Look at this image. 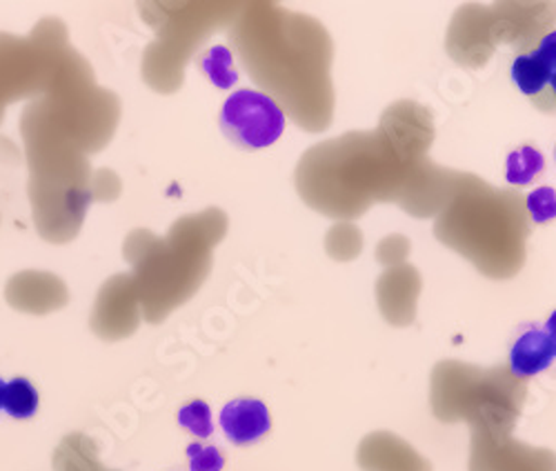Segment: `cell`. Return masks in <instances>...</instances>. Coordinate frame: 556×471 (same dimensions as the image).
<instances>
[{"label":"cell","mask_w":556,"mask_h":471,"mask_svg":"<svg viewBox=\"0 0 556 471\" xmlns=\"http://www.w3.org/2000/svg\"><path fill=\"white\" fill-rule=\"evenodd\" d=\"M225 136L243 150H263L274 145L286 129V114L267 93L239 89L225 101L220 112Z\"/></svg>","instance_id":"6da1fadb"},{"label":"cell","mask_w":556,"mask_h":471,"mask_svg":"<svg viewBox=\"0 0 556 471\" xmlns=\"http://www.w3.org/2000/svg\"><path fill=\"white\" fill-rule=\"evenodd\" d=\"M556 72V31H549L539 42L536 52L521 54L513 63V80L521 93L536 101H543L552 74Z\"/></svg>","instance_id":"7a4b0ae2"},{"label":"cell","mask_w":556,"mask_h":471,"mask_svg":"<svg viewBox=\"0 0 556 471\" xmlns=\"http://www.w3.org/2000/svg\"><path fill=\"white\" fill-rule=\"evenodd\" d=\"M220 428L235 445H252L271 430V416L256 398H237L223 407Z\"/></svg>","instance_id":"3957f363"},{"label":"cell","mask_w":556,"mask_h":471,"mask_svg":"<svg viewBox=\"0 0 556 471\" xmlns=\"http://www.w3.org/2000/svg\"><path fill=\"white\" fill-rule=\"evenodd\" d=\"M554 358L556 354L545 329H530L509 349V369L519 379H530V375L545 371Z\"/></svg>","instance_id":"277c9868"},{"label":"cell","mask_w":556,"mask_h":471,"mask_svg":"<svg viewBox=\"0 0 556 471\" xmlns=\"http://www.w3.org/2000/svg\"><path fill=\"white\" fill-rule=\"evenodd\" d=\"M545 167L543 154L536 148L523 145L507 156V182L509 184H528L532 182Z\"/></svg>","instance_id":"5b68a950"},{"label":"cell","mask_w":556,"mask_h":471,"mask_svg":"<svg viewBox=\"0 0 556 471\" xmlns=\"http://www.w3.org/2000/svg\"><path fill=\"white\" fill-rule=\"evenodd\" d=\"M3 409L12 418H31L38 409V392L27 379H14L5 383Z\"/></svg>","instance_id":"8992f818"},{"label":"cell","mask_w":556,"mask_h":471,"mask_svg":"<svg viewBox=\"0 0 556 471\" xmlns=\"http://www.w3.org/2000/svg\"><path fill=\"white\" fill-rule=\"evenodd\" d=\"M201 65L207 78L220 89H229L239 80V74L235 69V59H231L227 47H212V50L203 56Z\"/></svg>","instance_id":"52a82bcc"},{"label":"cell","mask_w":556,"mask_h":471,"mask_svg":"<svg viewBox=\"0 0 556 471\" xmlns=\"http://www.w3.org/2000/svg\"><path fill=\"white\" fill-rule=\"evenodd\" d=\"M178 422H180L185 430L192 432L199 438H207L212 434V430H214V425H212V411H210L207 403H203V400H192V403L185 405L178 411Z\"/></svg>","instance_id":"ba28073f"},{"label":"cell","mask_w":556,"mask_h":471,"mask_svg":"<svg viewBox=\"0 0 556 471\" xmlns=\"http://www.w3.org/2000/svg\"><path fill=\"white\" fill-rule=\"evenodd\" d=\"M528 214L539 225L556 218V192L552 190V187H539V190L530 192Z\"/></svg>","instance_id":"9c48e42d"},{"label":"cell","mask_w":556,"mask_h":471,"mask_svg":"<svg viewBox=\"0 0 556 471\" xmlns=\"http://www.w3.org/2000/svg\"><path fill=\"white\" fill-rule=\"evenodd\" d=\"M188 456L192 471H220L225 464V458L216 447H205L199 443L188 447Z\"/></svg>","instance_id":"30bf717a"},{"label":"cell","mask_w":556,"mask_h":471,"mask_svg":"<svg viewBox=\"0 0 556 471\" xmlns=\"http://www.w3.org/2000/svg\"><path fill=\"white\" fill-rule=\"evenodd\" d=\"M545 334H547V339L554 347V354H556V311H552V316L545 322Z\"/></svg>","instance_id":"8fae6325"},{"label":"cell","mask_w":556,"mask_h":471,"mask_svg":"<svg viewBox=\"0 0 556 471\" xmlns=\"http://www.w3.org/2000/svg\"><path fill=\"white\" fill-rule=\"evenodd\" d=\"M549 101H554V103H556V72H554V74H552V78H549L547 91H545V97H543V101L539 103V107L543 110V103H549Z\"/></svg>","instance_id":"7c38bea8"},{"label":"cell","mask_w":556,"mask_h":471,"mask_svg":"<svg viewBox=\"0 0 556 471\" xmlns=\"http://www.w3.org/2000/svg\"><path fill=\"white\" fill-rule=\"evenodd\" d=\"M3 390H5V383L0 381V407H3Z\"/></svg>","instance_id":"4fadbf2b"}]
</instances>
